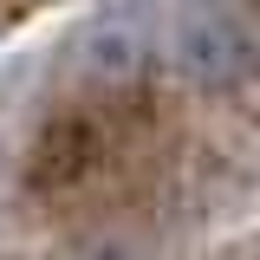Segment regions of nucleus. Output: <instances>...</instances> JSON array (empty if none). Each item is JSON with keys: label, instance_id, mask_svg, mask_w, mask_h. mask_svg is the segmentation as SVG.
Segmentation results:
<instances>
[{"label": "nucleus", "instance_id": "obj_3", "mask_svg": "<svg viewBox=\"0 0 260 260\" xmlns=\"http://www.w3.org/2000/svg\"><path fill=\"white\" fill-rule=\"evenodd\" d=\"M150 59H156V46H150V26L137 13H104V20H91L78 32V72L104 91L137 85L150 72Z\"/></svg>", "mask_w": 260, "mask_h": 260}, {"label": "nucleus", "instance_id": "obj_1", "mask_svg": "<svg viewBox=\"0 0 260 260\" xmlns=\"http://www.w3.org/2000/svg\"><path fill=\"white\" fill-rule=\"evenodd\" d=\"M169 59L202 91H241L260 65V26L247 0H176Z\"/></svg>", "mask_w": 260, "mask_h": 260}, {"label": "nucleus", "instance_id": "obj_2", "mask_svg": "<svg viewBox=\"0 0 260 260\" xmlns=\"http://www.w3.org/2000/svg\"><path fill=\"white\" fill-rule=\"evenodd\" d=\"M98 162H104V124H98L91 111H59V117H46L39 137H32L26 182L39 195H59L72 182H85Z\"/></svg>", "mask_w": 260, "mask_h": 260}]
</instances>
